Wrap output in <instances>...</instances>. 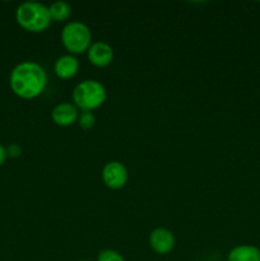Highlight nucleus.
Instances as JSON below:
<instances>
[{
    "label": "nucleus",
    "instance_id": "nucleus-1",
    "mask_svg": "<svg viewBox=\"0 0 260 261\" xmlns=\"http://www.w3.org/2000/svg\"><path fill=\"white\" fill-rule=\"evenodd\" d=\"M13 93L23 99H32L40 96L47 86V74L40 64L23 61L13 68L9 76Z\"/></svg>",
    "mask_w": 260,
    "mask_h": 261
},
{
    "label": "nucleus",
    "instance_id": "nucleus-2",
    "mask_svg": "<svg viewBox=\"0 0 260 261\" xmlns=\"http://www.w3.org/2000/svg\"><path fill=\"white\" fill-rule=\"evenodd\" d=\"M15 19L23 30L32 33L43 32L50 27L53 22L48 7L36 2L20 4L15 12Z\"/></svg>",
    "mask_w": 260,
    "mask_h": 261
},
{
    "label": "nucleus",
    "instance_id": "nucleus-3",
    "mask_svg": "<svg viewBox=\"0 0 260 261\" xmlns=\"http://www.w3.org/2000/svg\"><path fill=\"white\" fill-rule=\"evenodd\" d=\"M107 93L105 87L94 79H87L76 84L73 91V102L76 109L83 111H93L105 103Z\"/></svg>",
    "mask_w": 260,
    "mask_h": 261
},
{
    "label": "nucleus",
    "instance_id": "nucleus-4",
    "mask_svg": "<svg viewBox=\"0 0 260 261\" xmlns=\"http://www.w3.org/2000/svg\"><path fill=\"white\" fill-rule=\"evenodd\" d=\"M61 42L71 55H82L87 53L92 45L91 30L88 25L78 20L69 22L61 30Z\"/></svg>",
    "mask_w": 260,
    "mask_h": 261
},
{
    "label": "nucleus",
    "instance_id": "nucleus-5",
    "mask_svg": "<svg viewBox=\"0 0 260 261\" xmlns=\"http://www.w3.org/2000/svg\"><path fill=\"white\" fill-rule=\"evenodd\" d=\"M129 178L126 167L119 161H111L102 168V181L111 190H120L124 188Z\"/></svg>",
    "mask_w": 260,
    "mask_h": 261
},
{
    "label": "nucleus",
    "instance_id": "nucleus-6",
    "mask_svg": "<svg viewBox=\"0 0 260 261\" xmlns=\"http://www.w3.org/2000/svg\"><path fill=\"white\" fill-rule=\"evenodd\" d=\"M149 246L155 254L158 255H166L170 254L175 247V236L172 232L167 228H155L150 232L149 239Z\"/></svg>",
    "mask_w": 260,
    "mask_h": 261
},
{
    "label": "nucleus",
    "instance_id": "nucleus-7",
    "mask_svg": "<svg viewBox=\"0 0 260 261\" xmlns=\"http://www.w3.org/2000/svg\"><path fill=\"white\" fill-rule=\"evenodd\" d=\"M87 56L92 65L97 66V68H106L114 59V50L109 43L103 42V41H97V42L92 43L91 47L88 48Z\"/></svg>",
    "mask_w": 260,
    "mask_h": 261
},
{
    "label": "nucleus",
    "instance_id": "nucleus-8",
    "mask_svg": "<svg viewBox=\"0 0 260 261\" xmlns=\"http://www.w3.org/2000/svg\"><path fill=\"white\" fill-rule=\"evenodd\" d=\"M51 119L58 126L68 127L78 122L79 111L74 103L61 102L54 107L53 112H51Z\"/></svg>",
    "mask_w": 260,
    "mask_h": 261
},
{
    "label": "nucleus",
    "instance_id": "nucleus-9",
    "mask_svg": "<svg viewBox=\"0 0 260 261\" xmlns=\"http://www.w3.org/2000/svg\"><path fill=\"white\" fill-rule=\"evenodd\" d=\"M79 70V61L74 55H63L55 61L54 71L60 79H71L76 75Z\"/></svg>",
    "mask_w": 260,
    "mask_h": 261
},
{
    "label": "nucleus",
    "instance_id": "nucleus-10",
    "mask_svg": "<svg viewBox=\"0 0 260 261\" xmlns=\"http://www.w3.org/2000/svg\"><path fill=\"white\" fill-rule=\"evenodd\" d=\"M227 261H260V249L254 245H239L228 252Z\"/></svg>",
    "mask_w": 260,
    "mask_h": 261
},
{
    "label": "nucleus",
    "instance_id": "nucleus-11",
    "mask_svg": "<svg viewBox=\"0 0 260 261\" xmlns=\"http://www.w3.org/2000/svg\"><path fill=\"white\" fill-rule=\"evenodd\" d=\"M51 19L55 22H65L71 14V7L65 2H55L48 7Z\"/></svg>",
    "mask_w": 260,
    "mask_h": 261
},
{
    "label": "nucleus",
    "instance_id": "nucleus-12",
    "mask_svg": "<svg viewBox=\"0 0 260 261\" xmlns=\"http://www.w3.org/2000/svg\"><path fill=\"white\" fill-rule=\"evenodd\" d=\"M78 124L83 130H91L96 124V116L93 115V112L83 111L82 114H79Z\"/></svg>",
    "mask_w": 260,
    "mask_h": 261
},
{
    "label": "nucleus",
    "instance_id": "nucleus-13",
    "mask_svg": "<svg viewBox=\"0 0 260 261\" xmlns=\"http://www.w3.org/2000/svg\"><path fill=\"white\" fill-rule=\"evenodd\" d=\"M97 261H125V259L122 257V255H120V252L106 249L98 252Z\"/></svg>",
    "mask_w": 260,
    "mask_h": 261
},
{
    "label": "nucleus",
    "instance_id": "nucleus-14",
    "mask_svg": "<svg viewBox=\"0 0 260 261\" xmlns=\"http://www.w3.org/2000/svg\"><path fill=\"white\" fill-rule=\"evenodd\" d=\"M7 153H8V157L17 158L22 154V148H20L18 144H10L9 147L7 148Z\"/></svg>",
    "mask_w": 260,
    "mask_h": 261
},
{
    "label": "nucleus",
    "instance_id": "nucleus-15",
    "mask_svg": "<svg viewBox=\"0 0 260 261\" xmlns=\"http://www.w3.org/2000/svg\"><path fill=\"white\" fill-rule=\"evenodd\" d=\"M8 157V153H7V148L3 147L2 144H0V167H2L3 165H4L5 160H7Z\"/></svg>",
    "mask_w": 260,
    "mask_h": 261
},
{
    "label": "nucleus",
    "instance_id": "nucleus-16",
    "mask_svg": "<svg viewBox=\"0 0 260 261\" xmlns=\"http://www.w3.org/2000/svg\"><path fill=\"white\" fill-rule=\"evenodd\" d=\"M194 261H200V260H194Z\"/></svg>",
    "mask_w": 260,
    "mask_h": 261
}]
</instances>
